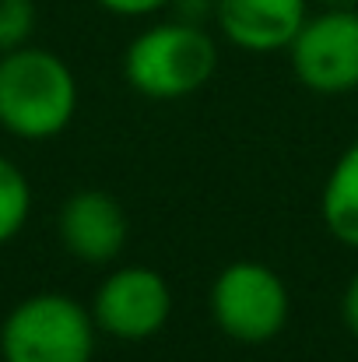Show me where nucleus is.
<instances>
[{
  "mask_svg": "<svg viewBox=\"0 0 358 362\" xmlns=\"http://www.w3.org/2000/svg\"><path fill=\"white\" fill-rule=\"evenodd\" d=\"M323 7H358V0H320Z\"/></svg>",
  "mask_w": 358,
  "mask_h": 362,
  "instance_id": "15",
  "label": "nucleus"
},
{
  "mask_svg": "<svg viewBox=\"0 0 358 362\" xmlns=\"http://www.w3.org/2000/svg\"><path fill=\"white\" fill-rule=\"evenodd\" d=\"M320 215L334 240L358 250V141L348 144L341 151V158L334 162V169L323 183Z\"/></svg>",
  "mask_w": 358,
  "mask_h": 362,
  "instance_id": "9",
  "label": "nucleus"
},
{
  "mask_svg": "<svg viewBox=\"0 0 358 362\" xmlns=\"http://www.w3.org/2000/svg\"><path fill=\"white\" fill-rule=\"evenodd\" d=\"M288 288L270 264L232 260L211 285V317L218 331L242 345H263L288 324Z\"/></svg>",
  "mask_w": 358,
  "mask_h": 362,
  "instance_id": "4",
  "label": "nucleus"
},
{
  "mask_svg": "<svg viewBox=\"0 0 358 362\" xmlns=\"http://www.w3.org/2000/svg\"><path fill=\"white\" fill-rule=\"evenodd\" d=\"M60 243L71 257L85 264H109L126 246V211L106 190H78L64 201L60 218Z\"/></svg>",
  "mask_w": 358,
  "mask_h": 362,
  "instance_id": "7",
  "label": "nucleus"
},
{
  "mask_svg": "<svg viewBox=\"0 0 358 362\" xmlns=\"http://www.w3.org/2000/svg\"><path fill=\"white\" fill-rule=\"evenodd\" d=\"M99 7L123 14V18H141V14H155L162 7H169V0H95Z\"/></svg>",
  "mask_w": 358,
  "mask_h": 362,
  "instance_id": "12",
  "label": "nucleus"
},
{
  "mask_svg": "<svg viewBox=\"0 0 358 362\" xmlns=\"http://www.w3.org/2000/svg\"><path fill=\"white\" fill-rule=\"evenodd\" d=\"M218 71V42L204 32V25L190 21H162L144 28L123 53L126 85L155 103L186 99L211 81Z\"/></svg>",
  "mask_w": 358,
  "mask_h": 362,
  "instance_id": "2",
  "label": "nucleus"
},
{
  "mask_svg": "<svg viewBox=\"0 0 358 362\" xmlns=\"http://www.w3.org/2000/svg\"><path fill=\"white\" fill-rule=\"evenodd\" d=\"M306 18L309 0H215L222 35L246 53L288 49Z\"/></svg>",
  "mask_w": 358,
  "mask_h": 362,
  "instance_id": "8",
  "label": "nucleus"
},
{
  "mask_svg": "<svg viewBox=\"0 0 358 362\" xmlns=\"http://www.w3.org/2000/svg\"><path fill=\"white\" fill-rule=\"evenodd\" d=\"M95 320L64 292H35L21 299L0 324L4 362H92Z\"/></svg>",
  "mask_w": 358,
  "mask_h": 362,
  "instance_id": "3",
  "label": "nucleus"
},
{
  "mask_svg": "<svg viewBox=\"0 0 358 362\" xmlns=\"http://www.w3.org/2000/svg\"><path fill=\"white\" fill-rule=\"evenodd\" d=\"M35 32V0H0V53L28 46Z\"/></svg>",
  "mask_w": 358,
  "mask_h": 362,
  "instance_id": "11",
  "label": "nucleus"
},
{
  "mask_svg": "<svg viewBox=\"0 0 358 362\" xmlns=\"http://www.w3.org/2000/svg\"><path fill=\"white\" fill-rule=\"evenodd\" d=\"M341 320H345V327L358 338V274L348 281V288H345V296H341Z\"/></svg>",
  "mask_w": 358,
  "mask_h": 362,
  "instance_id": "14",
  "label": "nucleus"
},
{
  "mask_svg": "<svg viewBox=\"0 0 358 362\" xmlns=\"http://www.w3.org/2000/svg\"><path fill=\"white\" fill-rule=\"evenodd\" d=\"M78 113L71 67L39 46L0 53V127L21 141H49Z\"/></svg>",
  "mask_w": 358,
  "mask_h": 362,
  "instance_id": "1",
  "label": "nucleus"
},
{
  "mask_svg": "<svg viewBox=\"0 0 358 362\" xmlns=\"http://www.w3.org/2000/svg\"><path fill=\"white\" fill-rule=\"evenodd\" d=\"M169 313H172V288L158 271L144 264L113 271L99 285L92 303L95 327L119 341L155 338L169 324Z\"/></svg>",
  "mask_w": 358,
  "mask_h": 362,
  "instance_id": "6",
  "label": "nucleus"
},
{
  "mask_svg": "<svg viewBox=\"0 0 358 362\" xmlns=\"http://www.w3.org/2000/svg\"><path fill=\"white\" fill-rule=\"evenodd\" d=\"M169 7L176 11L179 21L190 25H204L208 18H215V0H169Z\"/></svg>",
  "mask_w": 358,
  "mask_h": 362,
  "instance_id": "13",
  "label": "nucleus"
},
{
  "mask_svg": "<svg viewBox=\"0 0 358 362\" xmlns=\"http://www.w3.org/2000/svg\"><path fill=\"white\" fill-rule=\"evenodd\" d=\"M292 74L316 95L358 88V7H323L306 18L288 46Z\"/></svg>",
  "mask_w": 358,
  "mask_h": 362,
  "instance_id": "5",
  "label": "nucleus"
},
{
  "mask_svg": "<svg viewBox=\"0 0 358 362\" xmlns=\"http://www.w3.org/2000/svg\"><path fill=\"white\" fill-rule=\"evenodd\" d=\"M28 211H32V187L25 173L0 155V246L25 229Z\"/></svg>",
  "mask_w": 358,
  "mask_h": 362,
  "instance_id": "10",
  "label": "nucleus"
}]
</instances>
